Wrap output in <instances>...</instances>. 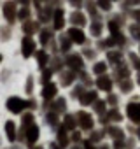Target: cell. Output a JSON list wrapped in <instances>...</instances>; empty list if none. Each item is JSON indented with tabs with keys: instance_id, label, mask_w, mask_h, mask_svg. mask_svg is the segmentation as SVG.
Wrapping results in <instances>:
<instances>
[{
	"instance_id": "obj_17",
	"label": "cell",
	"mask_w": 140,
	"mask_h": 149,
	"mask_svg": "<svg viewBox=\"0 0 140 149\" xmlns=\"http://www.w3.org/2000/svg\"><path fill=\"white\" fill-rule=\"evenodd\" d=\"M109 28H110V32H112V33H117V25H116L114 21H110V23H109Z\"/></svg>"
},
{
	"instance_id": "obj_8",
	"label": "cell",
	"mask_w": 140,
	"mask_h": 149,
	"mask_svg": "<svg viewBox=\"0 0 140 149\" xmlns=\"http://www.w3.org/2000/svg\"><path fill=\"white\" fill-rule=\"evenodd\" d=\"M79 118H81V126H82V128H91V126H93V121H91V116H89V114H84V112H82Z\"/></svg>"
},
{
	"instance_id": "obj_16",
	"label": "cell",
	"mask_w": 140,
	"mask_h": 149,
	"mask_svg": "<svg viewBox=\"0 0 140 149\" xmlns=\"http://www.w3.org/2000/svg\"><path fill=\"white\" fill-rule=\"evenodd\" d=\"M65 123H67V128H74V119L70 118V116H67V119H65Z\"/></svg>"
},
{
	"instance_id": "obj_5",
	"label": "cell",
	"mask_w": 140,
	"mask_h": 149,
	"mask_svg": "<svg viewBox=\"0 0 140 149\" xmlns=\"http://www.w3.org/2000/svg\"><path fill=\"white\" fill-rule=\"evenodd\" d=\"M56 95V86L53 84V83H47L46 86H44V90H42V97L44 98H53Z\"/></svg>"
},
{
	"instance_id": "obj_14",
	"label": "cell",
	"mask_w": 140,
	"mask_h": 149,
	"mask_svg": "<svg viewBox=\"0 0 140 149\" xmlns=\"http://www.w3.org/2000/svg\"><path fill=\"white\" fill-rule=\"evenodd\" d=\"M37 56H39V65H44V63L47 61V54H46L44 51H40V53H39Z\"/></svg>"
},
{
	"instance_id": "obj_2",
	"label": "cell",
	"mask_w": 140,
	"mask_h": 149,
	"mask_svg": "<svg viewBox=\"0 0 140 149\" xmlns=\"http://www.w3.org/2000/svg\"><path fill=\"white\" fill-rule=\"evenodd\" d=\"M128 116L133 121L140 123V104H130L128 105Z\"/></svg>"
},
{
	"instance_id": "obj_4",
	"label": "cell",
	"mask_w": 140,
	"mask_h": 149,
	"mask_svg": "<svg viewBox=\"0 0 140 149\" xmlns=\"http://www.w3.org/2000/svg\"><path fill=\"white\" fill-rule=\"evenodd\" d=\"M33 51H35V42H33L32 39H28V37H26V39H23V54L28 58Z\"/></svg>"
},
{
	"instance_id": "obj_13",
	"label": "cell",
	"mask_w": 140,
	"mask_h": 149,
	"mask_svg": "<svg viewBox=\"0 0 140 149\" xmlns=\"http://www.w3.org/2000/svg\"><path fill=\"white\" fill-rule=\"evenodd\" d=\"M81 63H82V61H81V58H79V56H76V54H74L72 58H68V65H70V67H81Z\"/></svg>"
},
{
	"instance_id": "obj_20",
	"label": "cell",
	"mask_w": 140,
	"mask_h": 149,
	"mask_svg": "<svg viewBox=\"0 0 140 149\" xmlns=\"http://www.w3.org/2000/svg\"><path fill=\"white\" fill-rule=\"evenodd\" d=\"M138 81H140V77H138Z\"/></svg>"
},
{
	"instance_id": "obj_12",
	"label": "cell",
	"mask_w": 140,
	"mask_h": 149,
	"mask_svg": "<svg viewBox=\"0 0 140 149\" xmlns=\"http://www.w3.org/2000/svg\"><path fill=\"white\" fill-rule=\"evenodd\" d=\"M95 98H96V93H95V91H89L88 95H84V97L81 98V102H82L84 105H88V104H91V102H93Z\"/></svg>"
},
{
	"instance_id": "obj_7",
	"label": "cell",
	"mask_w": 140,
	"mask_h": 149,
	"mask_svg": "<svg viewBox=\"0 0 140 149\" xmlns=\"http://www.w3.org/2000/svg\"><path fill=\"white\" fill-rule=\"evenodd\" d=\"M4 13H6V18H7L9 21H12V19H14V4H12V2H7V4L4 6Z\"/></svg>"
},
{
	"instance_id": "obj_18",
	"label": "cell",
	"mask_w": 140,
	"mask_h": 149,
	"mask_svg": "<svg viewBox=\"0 0 140 149\" xmlns=\"http://www.w3.org/2000/svg\"><path fill=\"white\" fill-rule=\"evenodd\" d=\"M109 58H110V61H119V54L117 53H110Z\"/></svg>"
},
{
	"instance_id": "obj_10",
	"label": "cell",
	"mask_w": 140,
	"mask_h": 149,
	"mask_svg": "<svg viewBox=\"0 0 140 149\" xmlns=\"http://www.w3.org/2000/svg\"><path fill=\"white\" fill-rule=\"evenodd\" d=\"M96 84H98V88H100V90H105V91H109V90H110V79H109V77H100Z\"/></svg>"
},
{
	"instance_id": "obj_9",
	"label": "cell",
	"mask_w": 140,
	"mask_h": 149,
	"mask_svg": "<svg viewBox=\"0 0 140 149\" xmlns=\"http://www.w3.org/2000/svg\"><path fill=\"white\" fill-rule=\"evenodd\" d=\"M6 133H7V137H9L11 142L16 139V133H14V123H12V121H7V123H6Z\"/></svg>"
},
{
	"instance_id": "obj_11",
	"label": "cell",
	"mask_w": 140,
	"mask_h": 149,
	"mask_svg": "<svg viewBox=\"0 0 140 149\" xmlns=\"http://www.w3.org/2000/svg\"><path fill=\"white\" fill-rule=\"evenodd\" d=\"M54 26L56 28H61L63 26V13L61 11H56L54 13Z\"/></svg>"
},
{
	"instance_id": "obj_6",
	"label": "cell",
	"mask_w": 140,
	"mask_h": 149,
	"mask_svg": "<svg viewBox=\"0 0 140 149\" xmlns=\"http://www.w3.org/2000/svg\"><path fill=\"white\" fill-rule=\"evenodd\" d=\"M26 139H28V144H33V142L39 139V128H37L35 125H32V126L28 128V132H26Z\"/></svg>"
},
{
	"instance_id": "obj_3",
	"label": "cell",
	"mask_w": 140,
	"mask_h": 149,
	"mask_svg": "<svg viewBox=\"0 0 140 149\" xmlns=\"http://www.w3.org/2000/svg\"><path fill=\"white\" fill-rule=\"evenodd\" d=\"M68 35H70V39H72L74 42H77V44H82L84 42V33L79 28H70L68 30Z\"/></svg>"
},
{
	"instance_id": "obj_15",
	"label": "cell",
	"mask_w": 140,
	"mask_h": 149,
	"mask_svg": "<svg viewBox=\"0 0 140 149\" xmlns=\"http://www.w3.org/2000/svg\"><path fill=\"white\" fill-rule=\"evenodd\" d=\"M105 72V63H96L95 65V74H103Z\"/></svg>"
},
{
	"instance_id": "obj_19",
	"label": "cell",
	"mask_w": 140,
	"mask_h": 149,
	"mask_svg": "<svg viewBox=\"0 0 140 149\" xmlns=\"http://www.w3.org/2000/svg\"><path fill=\"white\" fill-rule=\"evenodd\" d=\"M100 7H102V9H110V4H107V2H100Z\"/></svg>"
},
{
	"instance_id": "obj_1",
	"label": "cell",
	"mask_w": 140,
	"mask_h": 149,
	"mask_svg": "<svg viewBox=\"0 0 140 149\" xmlns=\"http://www.w3.org/2000/svg\"><path fill=\"white\" fill-rule=\"evenodd\" d=\"M28 104L25 102V100H21V98H9V102H7V109L11 111V112H21L25 107H26Z\"/></svg>"
}]
</instances>
